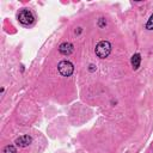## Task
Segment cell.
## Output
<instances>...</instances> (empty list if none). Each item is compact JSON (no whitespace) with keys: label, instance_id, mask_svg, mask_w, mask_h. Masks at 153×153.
<instances>
[{"label":"cell","instance_id":"obj_1","mask_svg":"<svg viewBox=\"0 0 153 153\" xmlns=\"http://www.w3.org/2000/svg\"><path fill=\"white\" fill-rule=\"evenodd\" d=\"M17 18H18V22H19L22 25H24V26H30V25H32L33 22H35V16H33V13H32L30 10H27V8H22V10L18 12Z\"/></svg>","mask_w":153,"mask_h":153},{"label":"cell","instance_id":"obj_2","mask_svg":"<svg viewBox=\"0 0 153 153\" xmlns=\"http://www.w3.org/2000/svg\"><path fill=\"white\" fill-rule=\"evenodd\" d=\"M94 53H96V55L99 59L108 57L109 54L111 53V44H110V42H108V41H100V42H98V44L96 45Z\"/></svg>","mask_w":153,"mask_h":153},{"label":"cell","instance_id":"obj_3","mask_svg":"<svg viewBox=\"0 0 153 153\" xmlns=\"http://www.w3.org/2000/svg\"><path fill=\"white\" fill-rule=\"evenodd\" d=\"M57 69H59V73L62 76H71L73 74V72H74V66H73V63L71 61L63 60V61L59 62Z\"/></svg>","mask_w":153,"mask_h":153},{"label":"cell","instance_id":"obj_4","mask_svg":"<svg viewBox=\"0 0 153 153\" xmlns=\"http://www.w3.org/2000/svg\"><path fill=\"white\" fill-rule=\"evenodd\" d=\"M31 142H32V137L30 136V135H22V136H19V137H17L16 139V141H14V143H16V146L17 147H20V148H24V147H27L29 145H31Z\"/></svg>","mask_w":153,"mask_h":153},{"label":"cell","instance_id":"obj_5","mask_svg":"<svg viewBox=\"0 0 153 153\" xmlns=\"http://www.w3.org/2000/svg\"><path fill=\"white\" fill-rule=\"evenodd\" d=\"M73 50H74V47H73V44L69 43V42H63V43H61L60 47H59V51H60L62 55H71V54L73 53Z\"/></svg>","mask_w":153,"mask_h":153},{"label":"cell","instance_id":"obj_6","mask_svg":"<svg viewBox=\"0 0 153 153\" xmlns=\"http://www.w3.org/2000/svg\"><path fill=\"white\" fill-rule=\"evenodd\" d=\"M140 62H141V55L139 53H135L131 59H130V63H131V67L134 69H137L140 67Z\"/></svg>","mask_w":153,"mask_h":153},{"label":"cell","instance_id":"obj_7","mask_svg":"<svg viewBox=\"0 0 153 153\" xmlns=\"http://www.w3.org/2000/svg\"><path fill=\"white\" fill-rule=\"evenodd\" d=\"M4 153H17V148L13 145H7L4 147Z\"/></svg>","mask_w":153,"mask_h":153},{"label":"cell","instance_id":"obj_8","mask_svg":"<svg viewBox=\"0 0 153 153\" xmlns=\"http://www.w3.org/2000/svg\"><path fill=\"white\" fill-rule=\"evenodd\" d=\"M146 29L147 30H153V13L151 14V17L148 18V20L146 23Z\"/></svg>","mask_w":153,"mask_h":153},{"label":"cell","instance_id":"obj_9","mask_svg":"<svg viewBox=\"0 0 153 153\" xmlns=\"http://www.w3.org/2000/svg\"><path fill=\"white\" fill-rule=\"evenodd\" d=\"M105 25H106L105 19H104V18H99V20H98V26H99V27H104Z\"/></svg>","mask_w":153,"mask_h":153},{"label":"cell","instance_id":"obj_10","mask_svg":"<svg viewBox=\"0 0 153 153\" xmlns=\"http://www.w3.org/2000/svg\"><path fill=\"white\" fill-rule=\"evenodd\" d=\"M88 69H90V72H93V71L96 69V67H94V65H90V68H88Z\"/></svg>","mask_w":153,"mask_h":153}]
</instances>
